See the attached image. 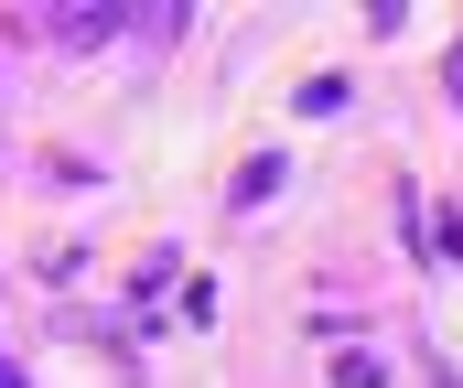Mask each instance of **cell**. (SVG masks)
<instances>
[{
	"mask_svg": "<svg viewBox=\"0 0 463 388\" xmlns=\"http://www.w3.org/2000/svg\"><path fill=\"white\" fill-rule=\"evenodd\" d=\"M335 388H388V356H377V345H345V356H335Z\"/></svg>",
	"mask_w": 463,
	"mask_h": 388,
	"instance_id": "obj_2",
	"label": "cell"
},
{
	"mask_svg": "<svg viewBox=\"0 0 463 388\" xmlns=\"http://www.w3.org/2000/svg\"><path fill=\"white\" fill-rule=\"evenodd\" d=\"M0 388H22V378H11V367H0Z\"/></svg>",
	"mask_w": 463,
	"mask_h": 388,
	"instance_id": "obj_4",
	"label": "cell"
},
{
	"mask_svg": "<svg viewBox=\"0 0 463 388\" xmlns=\"http://www.w3.org/2000/svg\"><path fill=\"white\" fill-rule=\"evenodd\" d=\"M109 22H129V11H109V0H76V11H54V43H98Z\"/></svg>",
	"mask_w": 463,
	"mask_h": 388,
	"instance_id": "obj_1",
	"label": "cell"
},
{
	"mask_svg": "<svg viewBox=\"0 0 463 388\" xmlns=\"http://www.w3.org/2000/svg\"><path fill=\"white\" fill-rule=\"evenodd\" d=\"M453 98H463V54H453Z\"/></svg>",
	"mask_w": 463,
	"mask_h": 388,
	"instance_id": "obj_3",
	"label": "cell"
}]
</instances>
